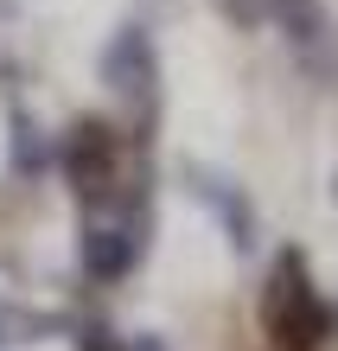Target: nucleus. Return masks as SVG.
Here are the masks:
<instances>
[{
  "mask_svg": "<svg viewBox=\"0 0 338 351\" xmlns=\"http://www.w3.org/2000/svg\"><path fill=\"white\" fill-rule=\"evenodd\" d=\"M262 326L281 351H326L332 339V306L319 300V287L306 281V262L300 256H281L268 268V287H262Z\"/></svg>",
  "mask_w": 338,
  "mask_h": 351,
  "instance_id": "obj_1",
  "label": "nucleus"
},
{
  "mask_svg": "<svg viewBox=\"0 0 338 351\" xmlns=\"http://www.w3.org/2000/svg\"><path fill=\"white\" fill-rule=\"evenodd\" d=\"M262 26L281 38L300 77L338 84V19L326 0H262Z\"/></svg>",
  "mask_w": 338,
  "mask_h": 351,
  "instance_id": "obj_2",
  "label": "nucleus"
},
{
  "mask_svg": "<svg viewBox=\"0 0 338 351\" xmlns=\"http://www.w3.org/2000/svg\"><path fill=\"white\" fill-rule=\"evenodd\" d=\"M64 173L77 185L83 211L121 198V141H115L109 121H77V134L64 141Z\"/></svg>",
  "mask_w": 338,
  "mask_h": 351,
  "instance_id": "obj_3",
  "label": "nucleus"
},
{
  "mask_svg": "<svg viewBox=\"0 0 338 351\" xmlns=\"http://www.w3.org/2000/svg\"><path fill=\"white\" fill-rule=\"evenodd\" d=\"M141 237H147V211H121V198L96 204L83 217V268L96 281H121L141 262Z\"/></svg>",
  "mask_w": 338,
  "mask_h": 351,
  "instance_id": "obj_4",
  "label": "nucleus"
},
{
  "mask_svg": "<svg viewBox=\"0 0 338 351\" xmlns=\"http://www.w3.org/2000/svg\"><path fill=\"white\" fill-rule=\"evenodd\" d=\"M102 77H109V96L134 115H154V84H160V58H154V38L141 26L115 32V45L102 51Z\"/></svg>",
  "mask_w": 338,
  "mask_h": 351,
  "instance_id": "obj_5",
  "label": "nucleus"
}]
</instances>
